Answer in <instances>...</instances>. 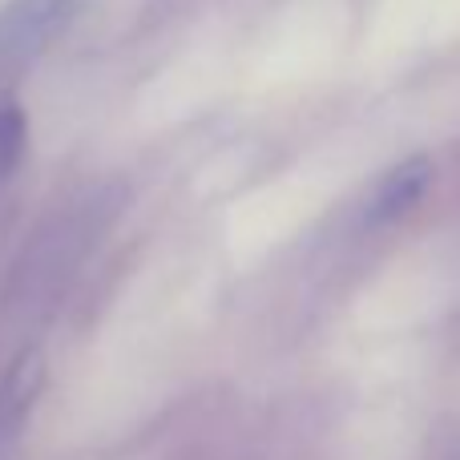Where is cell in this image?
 <instances>
[{
	"instance_id": "7a4b0ae2",
	"label": "cell",
	"mask_w": 460,
	"mask_h": 460,
	"mask_svg": "<svg viewBox=\"0 0 460 460\" xmlns=\"http://www.w3.org/2000/svg\"><path fill=\"white\" fill-rule=\"evenodd\" d=\"M40 388H45V359H40V351H21L13 367L0 376V445L21 432Z\"/></svg>"
},
{
	"instance_id": "6da1fadb",
	"label": "cell",
	"mask_w": 460,
	"mask_h": 460,
	"mask_svg": "<svg viewBox=\"0 0 460 460\" xmlns=\"http://www.w3.org/2000/svg\"><path fill=\"white\" fill-rule=\"evenodd\" d=\"M77 16V0H13L0 13V65L29 61Z\"/></svg>"
},
{
	"instance_id": "3957f363",
	"label": "cell",
	"mask_w": 460,
	"mask_h": 460,
	"mask_svg": "<svg viewBox=\"0 0 460 460\" xmlns=\"http://www.w3.org/2000/svg\"><path fill=\"white\" fill-rule=\"evenodd\" d=\"M24 137H29V121L16 105H0V186L16 174L24 158Z\"/></svg>"
}]
</instances>
